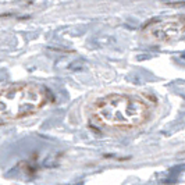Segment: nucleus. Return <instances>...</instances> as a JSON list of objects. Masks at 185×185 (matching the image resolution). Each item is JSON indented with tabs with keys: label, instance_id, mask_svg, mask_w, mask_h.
I'll return each instance as SVG.
<instances>
[{
	"label": "nucleus",
	"instance_id": "f257e3e1",
	"mask_svg": "<svg viewBox=\"0 0 185 185\" xmlns=\"http://www.w3.org/2000/svg\"><path fill=\"white\" fill-rule=\"evenodd\" d=\"M92 116L105 127L135 128L149 118L150 105L135 95L113 93L95 102Z\"/></svg>",
	"mask_w": 185,
	"mask_h": 185
},
{
	"label": "nucleus",
	"instance_id": "f03ea898",
	"mask_svg": "<svg viewBox=\"0 0 185 185\" xmlns=\"http://www.w3.org/2000/svg\"><path fill=\"white\" fill-rule=\"evenodd\" d=\"M46 88L35 83H15L0 91V124L25 118L49 102Z\"/></svg>",
	"mask_w": 185,
	"mask_h": 185
},
{
	"label": "nucleus",
	"instance_id": "7ed1b4c3",
	"mask_svg": "<svg viewBox=\"0 0 185 185\" xmlns=\"http://www.w3.org/2000/svg\"><path fill=\"white\" fill-rule=\"evenodd\" d=\"M157 25L150 29V36L159 40H174L182 36V22L178 25L177 22H167V24H160L156 21Z\"/></svg>",
	"mask_w": 185,
	"mask_h": 185
}]
</instances>
